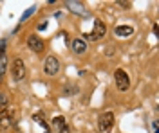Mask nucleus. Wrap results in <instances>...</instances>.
I'll return each instance as SVG.
<instances>
[{"mask_svg": "<svg viewBox=\"0 0 159 133\" xmlns=\"http://www.w3.org/2000/svg\"><path fill=\"white\" fill-rule=\"evenodd\" d=\"M11 77H13V81H22L25 77V65L20 58H17L11 63Z\"/></svg>", "mask_w": 159, "mask_h": 133, "instance_id": "nucleus-1", "label": "nucleus"}, {"mask_svg": "<svg viewBox=\"0 0 159 133\" xmlns=\"http://www.w3.org/2000/svg\"><path fill=\"white\" fill-rule=\"evenodd\" d=\"M105 34H107V25H105L101 20H96V22H94V29H92V33L87 34V40H91V41H98V40H101Z\"/></svg>", "mask_w": 159, "mask_h": 133, "instance_id": "nucleus-2", "label": "nucleus"}, {"mask_svg": "<svg viewBox=\"0 0 159 133\" xmlns=\"http://www.w3.org/2000/svg\"><path fill=\"white\" fill-rule=\"evenodd\" d=\"M43 70H45V74H49V76H54V74H58L60 70V61L56 56H49L45 61H43Z\"/></svg>", "mask_w": 159, "mask_h": 133, "instance_id": "nucleus-3", "label": "nucleus"}, {"mask_svg": "<svg viewBox=\"0 0 159 133\" xmlns=\"http://www.w3.org/2000/svg\"><path fill=\"white\" fill-rule=\"evenodd\" d=\"M114 79H116V86H118L119 90H128V86H130V79H128V76H127L125 70L118 68V70L114 72Z\"/></svg>", "mask_w": 159, "mask_h": 133, "instance_id": "nucleus-4", "label": "nucleus"}, {"mask_svg": "<svg viewBox=\"0 0 159 133\" xmlns=\"http://www.w3.org/2000/svg\"><path fill=\"white\" fill-rule=\"evenodd\" d=\"M99 130L101 131H110L112 130V126H114V115L110 114V112H107V114H103L99 117Z\"/></svg>", "mask_w": 159, "mask_h": 133, "instance_id": "nucleus-5", "label": "nucleus"}, {"mask_svg": "<svg viewBox=\"0 0 159 133\" xmlns=\"http://www.w3.org/2000/svg\"><path fill=\"white\" fill-rule=\"evenodd\" d=\"M27 45H29V49H31V51H35V52H42V51H43V47H45L43 40L40 38L38 34H31V36L27 38Z\"/></svg>", "mask_w": 159, "mask_h": 133, "instance_id": "nucleus-6", "label": "nucleus"}, {"mask_svg": "<svg viewBox=\"0 0 159 133\" xmlns=\"http://www.w3.org/2000/svg\"><path fill=\"white\" fill-rule=\"evenodd\" d=\"M11 124H13V112L7 106H4L0 110V126L2 128H9Z\"/></svg>", "mask_w": 159, "mask_h": 133, "instance_id": "nucleus-7", "label": "nucleus"}, {"mask_svg": "<svg viewBox=\"0 0 159 133\" xmlns=\"http://www.w3.org/2000/svg\"><path fill=\"white\" fill-rule=\"evenodd\" d=\"M51 126H53V131L54 133H67V122H65V119H63L61 115H58V117L53 119Z\"/></svg>", "mask_w": 159, "mask_h": 133, "instance_id": "nucleus-8", "label": "nucleus"}, {"mask_svg": "<svg viewBox=\"0 0 159 133\" xmlns=\"http://www.w3.org/2000/svg\"><path fill=\"white\" fill-rule=\"evenodd\" d=\"M134 33V29L130 27V25H118L116 29H114V34L116 36H121V38H127V36H130Z\"/></svg>", "mask_w": 159, "mask_h": 133, "instance_id": "nucleus-9", "label": "nucleus"}, {"mask_svg": "<svg viewBox=\"0 0 159 133\" xmlns=\"http://www.w3.org/2000/svg\"><path fill=\"white\" fill-rule=\"evenodd\" d=\"M72 51L76 52V54H83L85 51H87V43H85V40L81 38H76L72 41Z\"/></svg>", "mask_w": 159, "mask_h": 133, "instance_id": "nucleus-10", "label": "nucleus"}, {"mask_svg": "<svg viewBox=\"0 0 159 133\" xmlns=\"http://www.w3.org/2000/svg\"><path fill=\"white\" fill-rule=\"evenodd\" d=\"M67 5L72 13H78V15H83V16L87 15V9H83V4H80V2H67Z\"/></svg>", "mask_w": 159, "mask_h": 133, "instance_id": "nucleus-11", "label": "nucleus"}, {"mask_svg": "<svg viewBox=\"0 0 159 133\" xmlns=\"http://www.w3.org/2000/svg\"><path fill=\"white\" fill-rule=\"evenodd\" d=\"M35 121H38V122H40V126H42V128H43V130H45V131H47V133L51 131V128H49V124L45 122V119L42 117V114H35Z\"/></svg>", "mask_w": 159, "mask_h": 133, "instance_id": "nucleus-12", "label": "nucleus"}, {"mask_svg": "<svg viewBox=\"0 0 159 133\" xmlns=\"http://www.w3.org/2000/svg\"><path fill=\"white\" fill-rule=\"evenodd\" d=\"M33 13H35V7H29V9H27V11H25V13H24V16H22V20H20V22H22V23H24V22H25V20L29 18V16H31V15H33Z\"/></svg>", "mask_w": 159, "mask_h": 133, "instance_id": "nucleus-13", "label": "nucleus"}, {"mask_svg": "<svg viewBox=\"0 0 159 133\" xmlns=\"http://www.w3.org/2000/svg\"><path fill=\"white\" fill-rule=\"evenodd\" d=\"M76 90H78L76 86H65V90H63V94H65V95H72V94H74V92H76Z\"/></svg>", "mask_w": 159, "mask_h": 133, "instance_id": "nucleus-14", "label": "nucleus"}, {"mask_svg": "<svg viewBox=\"0 0 159 133\" xmlns=\"http://www.w3.org/2000/svg\"><path fill=\"white\" fill-rule=\"evenodd\" d=\"M116 4H118V5H121L123 9H128V7H130V2H123V0H118Z\"/></svg>", "mask_w": 159, "mask_h": 133, "instance_id": "nucleus-15", "label": "nucleus"}, {"mask_svg": "<svg viewBox=\"0 0 159 133\" xmlns=\"http://www.w3.org/2000/svg\"><path fill=\"white\" fill-rule=\"evenodd\" d=\"M157 126H159V122H157V121H154V122H152V131H154V133H159Z\"/></svg>", "mask_w": 159, "mask_h": 133, "instance_id": "nucleus-16", "label": "nucleus"}, {"mask_svg": "<svg viewBox=\"0 0 159 133\" xmlns=\"http://www.w3.org/2000/svg\"><path fill=\"white\" fill-rule=\"evenodd\" d=\"M45 27H47V22H45V23H40V25H38L40 31H42V29H45Z\"/></svg>", "mask_w": 159, "mask_h": 133, "instance_id": "nucleus-17", "label": "nucleus"}, {"mask_svg": "<svg viewBox=\"0 0 159 133\" xmlns=\"http://www.w3.org/2000/svg\"><path fill=\"white\" fill-rule=\"evenodd\" d=\"M2 58H4V45H2V49H0V61H2Z\"/></svg>", "mask_w": 159, "mask_h": 133, "instance_id": "nucleus-18", "label": "nucleus"}]
</instances>
